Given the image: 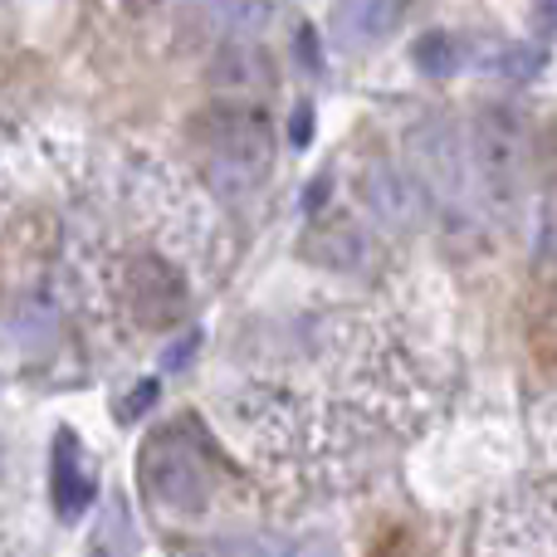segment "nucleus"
Masks as SVG:
<instances>
[{"label":"nucleus","mask_w":557,"mask_h":557,"mask_svg":"<svg viewBox=\"0 0 557 557\" xmlns=\"http://www.w3.org/2000/svg\"><path fill=\"white\" fill-rule=\"evenodd\" d=\"M196 133H201L206 176H211L215 191L231 196V201L260 191L274 166V133L264 123V113H255V108H215Z\"/></svg>","instance_id":"f257e3e1"},{"label":"nucleus","mask_w":557,"mask_h":557,"mask_svg":"<svg viewBox=\"0 0 557 557\" xmlns=\"http://www.w3.org/2000/svg\"><path fill=\"white\" fill-rule=\"evenodd\" d=\"M137 474H143L147 494L172 513H201L206 499H211L201 455H196L176 431H157L152 441L143 445V455H137Z\"/></svg>","instance_id":"f03ea898"},{"label":"nucleus","mask_w":557,"mask_h":557,"mask_svg":"<svg viewBox=\"0 0 557 557\" xmlns=\"http://www.w3.org/2000/svg\"><path fill=\"white\" fill-rule=\"evenodd\" d=\"M406 157H411L406 172H411L431 196H441V201H450V206L470 201V166H474L470 147H465V137L455 133L445 117L416 123L411 133H406Z\"/></svg>","instance_id":"7ed1b4c3"},{"label":"nucleus","mask_w":557,"mask_h":557,"mask_svg":"<svg viewBox=\"0 0 557 557\" xmlns=\"http://www.w3.org/2000/svg\"><path fill=\"white\" fill-rule=\"evenodd\" d=\"M470 162L494 191H519L523 166H529V127L513 108H484L474 117L470 137Z\"/></svg>","instance_id":"20e7f679"},{"label":"nucleus","mask_w":557,"mask_h":557,"mask_svg":"<svg viewBox=\"0 0 557 557\" xmlns=\"http://www.w3.org/2000/svg\"><path fill=\"white\" fill-rule=\"evenodd\" d=\"M123 294L143 327H172L186 313V278L162 255H133L123 274Z\"/></svg>","instance_id":"39448f33"},{"label":"nucleus","mask_w":557,"mask_h":557,"mask_svg":"<svg viewBox=\"0 0 557 557\" xmlns=\"http://www.w3.org/2000/svg\"><path fill=\"white\" fill-rule=\"evenodd\" d=\"M357 191H362L367 211L382 225H392V231H416L431 215V191L396 162H372L362 172V182H357Z\"/></svg>","instance_id":"423d86ee"},{"label":"nucleus","mask_w":557,"mask_h":557,"mask_svg":"<svg viewBox=\"0 0 557 557\" xmlns=\"http://www.w3.org/2000/svg\"><path fill=\"white\" fill-rule=\"evenodd\" d=\"M304 255H308L313 264H323V270L357 274V270H367V231H362L357 221H347V215L327 211L323 221L308 225Z\"/></svg>","instance_id":"0eeeda50"},{"label":"nucleus","mask_w":557,"mask_h":557,"mask_svg":"<svg viewBox=\"0 0 557 557\" xmlns=\"http://www.w3.org/2000/svg\"><path fill=\"white\" fill-rule=\"evenodd\" d=\"M401 25V0H337L333 39L343 49H376Z\"/></svg>","instance_id":"6e6552de"},{"label":"nucleus","mask_w":557,"mask_h":557,"mask_svg":"<svg viewBox=\"0 0 557 557\" xmlns=\"http://www.w3.org/2000/svg\"><path fill=\"white\" fill-rule=\"evenodd\" d=\"M211 84L221 88V94H231V98L260 94V88L274 84L270 54H264V49H255V45H245V39H235V45H225L221 54L211 59Z\"/></svg>","instance_id":"1a4fd4ad"},{"label":"nucleus","mask_w":557,"mask_h":557,"mask_svg":"<svg viewBox=\"0 0 557 557\" xmlns=\"http://www.w3.org/2000/svg\"><path fill=\"white\" fill-rule=\"evenodd\" d=\"M54 509L64 513V519H78V513L88 509V499H94V474L84 470V460H78V441L74 431H59L54 441Z\"/></svg>","instance_id":"9d476101"},{"label":"nucleus","mask_w":557,"mask_h":557,"mask_svg":"<svg viewBox=\"0 0 557 557\" xmlns=\"http://www.w3.org/2000/svg\"><path fill=\"white\" fill-rule=\"evenodd\" d=\"M88 557H137V529L123 499H108L103 519H98L94 539H88Z\"/></svg>","instance_id":"9b49d317"},{"label":"nucleus","mask_w":557,"mask_h":557,"mask_svg":"<svg viewBox=\"0 0 557 557\" xmlns=\"http://www.w3.org/2000/svg\"><path fill=\"white\" fill-rule=\"evenodd\" d=\"M206 15L221 29H231L235 39H245V35H255V29H264L270 5H264V0H206Z\"/></svg>","instance_id":"f8f14e48"},{"label":"nucleus","mask_w":557,"mask_h":557,"mask_svg":"<svg viewBox=\"0 0 557 557\" xmlns=\"http://www.w3.org/2000/svg\"><path fill=\"white\" fill-rule=\"evenodd\" d=\"M221 557H288V543L274 533H231V539L215 543Z\"/></svg>","instance_id":"ddd939ff"},{"label":"nucleus","mask_w":557,"mask_h":557,"mask_svg":"<svg viewBox=\"0 0 557 557\" xmlns=\"http://www.w3.org/2000/svg\"><path fill=\"white\" fill-rule=\"evenodd\" d=\"M455 54H460V49H455L450 35H425L421 45H416V64H421L425 74H435V78L455 74V64H460Z\"/></svg>","instance_id":"4468645a"},{"label":"nucleus","mask_w":557,"mask_h":557,"mask_svg":"<svg viewBox=\"0 0 557 557\" xmlns=\"http://www.w3.org/2000/svg\"><path fill=\"white\" fill-rule=\"evenodd\" d=\"M152 401H157V382H143V386H133V396H123L117 416H123V421H137V416H143Z\"/></svg>","instance_id":"2eb2a0df"},{"label":"nucleus","mask_w":557,"mask_h":557,"mask_svg":"<svg viewBox=\"0 0 557 557\" xmlns=\"http://www.w3.org/2000/svg\"><path fill=\"white\" fill-rule=\"evenodd\" d=\"M196 347H201V333H186L182 343H172V347L162 352V372H176V367H186V362L196 357Z\"/></svg>","instance_id":"dca6fc26"},{"label":"nucleus","mask_w":557,"mask_h":557,"mask_svg":"<svg viewBox=\"0 0 557 557\" xmlns=\"http://www.w3.org/2000/svg\"><path fill=\"white\" fill-rule=\"evenodd\" d=\"M308 127H313V113H294V147H308Z\"/></svg>","instance_id":"f3484780"},{"label":"nucleus","mask_w":557,"mask_h":557,"mask_svg":"<svg viewBox=\"0 0 557 557\" xmlns=\"http://www.w3.org/2000/svg\"><path fill=\"white\" fill-rule=\"evenodd\" d=\"M294 557H343V553H337L327 539H318V543H308V548H298Z\"/></svg>","instance_id":"a211bd4d"}]
</instances>
